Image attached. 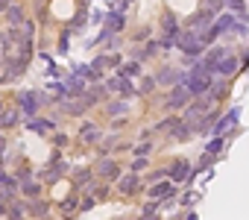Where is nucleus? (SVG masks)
Listing matches in <instances>:
<instances>
[{
  "instance_id": "obj_4",
  "label": "nucleus",
  "mask_w": 249,
  "mask_h": 220,
  "mask_svg": "<svg viewBox=\"0 0 249 220\" xmlns=\"http://www.w3.org/2000/svg\"><path fill=\"white\" fill-rule=\"evenodd\" d=\"M21 109H24L27 115H36V109H38V94L24 91V94H21Z\"/></svg>"
},
{
  "instance_id": "obj_17",
  "label": "nucleus",
  "mask_w": 249,
  "mask_h": 220,
  "mask_svg": "<svg viewBox=\"0 0 249 220\" xmlns=\"http://www.w3.org/2000/svg\"><path fill=\"white\" fill-rule=\"evenodd\" d=\"M144 220H153V217H144Z\"/></svg>"
},
{
  "instance_id": "obj_1",
  "label": "nucleus",
  "mask_w": 249,
  "mask_h": 220,
  "mask_svg": "<svg viewBox=\"0 0 249 220\" xmlns=\"http://www.w3.org/2000/svg\"><path fill=\"white\" fill-rule=\"evenodd\" d=\"M185 85H188V91H191V94H202V91H208V88H211V76H208V71L194 68V71H191V76L185 79Z\"/></svg>"
},
{
  "instance_id": "obj_12",
  "label": "nucleus",
  "mask_w": 249,
  "mask_h": 220,
  "mask_svg": "<svg viewBox=\"0 0 249 220\" xmlns=\"http://www.w3.org/2000/svg\"><path fill=\"white\" fill-rule=\"evenodd\" d=\"M135 185H138V179H135V176H126V182H123L120 188H123V191H135Z\"/></svg>"
},
{
  "instance_id": "obj_8",
  "label": "nucleus",
  "mask_w": 249,
  "mask_h": 220,
  "mask_svg": "<svg viewBox=\"0 0 249 220\" xmlns=\"http://www.w3.org/2000/svg\"><path fill=\"white\" fill-rule=\"evenodd\" d=\"M82 138H85V141H97V138H100L97 127H94V124H85V127H82Z\"/></svg>"
},
{
  "instance_id": "obj_2",
  "label": "nucleus",
  "mask_w": 249,
  "mask_h": 220,
  "mask_svg": "<svg viewBox=\"0 0 249 220\" xmlns=\"http://www.w3.org/2000/svg\"><path fill=\"white\" fill-rule=\"evenodd\" d=\"M179 47H182L185 53H191V56H194V53H199L205 44H202V41H199L194 33H188V36H182V38H179Z\"/></svg>"
},
{
  "instance_id": "obj_5",
  "label": "nucleus",
  "mask_w": 249,
  "mask_h": 220,
  "mask_svg": "<svg viewBox=\"0 0 249 220\" xmlns=\"http://www.w3.org/2000/svg\"><path fill=\"white\" fill-rule=\"evenodd\" d=\"M214 71H220L223 76H229V73H234V71H237V59H231V56H226V53H223Z\"/></svg>"
},
{
  "instance_id": "obj_15",
  "label": "nucleus",
  "mask_w": 249,
  "mask_h": 220,
  "mask_svg": "<svg viewBox=\"0 0 249 220\" xmlns=\"http://www.w3.org/2000/svg\"><path fill=\"white\" fill-rule=\"evenodd\" d=\"M153 194H170V188H167V185H156Z\"/></svg>"
},
{
  "instance_id": "obj_14",
  "label": "nucleus",
  "mask_w": 249,
  "mask_h": 220,
  "mask_svg": "<svg viewBox=\"0 0 249 220\" xmlns=\"http://www.w3.org/2000/svg\"><path fill=\"white\" fill-rule=\"evenodd\" d=\"M226 3H229V6H231V9H234L237 15L243 12V0H226Z\"/></svg>"
},
{
  "instance_id": "obj_13",
  "label": "nucleus",
  "mask_w": 249,
  "mask_h": 220,
  "mask_svg": "<svg viewBox=\"0 0 249 220\" xmlns=\"http://www.w3.org/2000/svg\"><path fill=\"white\" fill-rule=\"evenodd\" d=\"M123 109H126L123 103H111V106H108V115H123Z\"/></svg>"
},
{
  "instance_id": "obj_16",
  "label": "nucleus",
  "mask_w": 249,
  "mask_h": 220,
  "mask_svg": "<svg viewBox=\"0 0 249 220\" xmlns=\"http://www.w3.org/2000/svg\"><path fill=\"white\" fill-rule=\"evenodd\" d=\"M24 191H27V194H38V185H36V182H30V185H27Z\"/></svg>"
},
{
  "instance_id": "obj_6",
  "label": "nucleus",
  "mask_w": 249,
  "mask_h": 220,
  "mask_svg": "<svg viewBox=\"0 0 249 220\" xmlns=\"http://www.w3.org/2000/svg\"><path fill=\"white\" fill-rule=\"evenodd\" d=\"M108 88H111V91H123V94H129V82L123 79V76H117V79H108Z\"/></svg>"
},
{
  "instance_id": "obj_11",
  "label": "nucleus",
  "mask_w": 249,
  "mask_h": 220,
  "mask_svg": "<svg viewBox=\"0 0 249 220\" xmlns=\"http://www.w3.org/2000/svg\"><path fill=\"white\" fill-rule=\"evenodd\" d=\"M185 173H188V165H185V162H176V165H173V176H176V179H182Z\"/></svg>"
},
{
  "instance_id": "obj_9",
  "label": "nucleus",
  "mask_w": 249,
  "mask_h": 220,
  "mask_svg": "<svg viewBox=\"0 0 249 220\" xmlns=\"http://www.w3.org/2000/svg\"><path fill=\"white\" fill-rule=\"evenodd\" d=\"M234 121H237V112H231V115H226V118H223V121H220V124H217V129H214V132H217V135H220V132H223V129H226V127H231V124H234Z\"/></svg>"
},
{
  "instance_id": "obj_3",
  "label": "nucleus",
  "mask_w": 249,
  "mask_h": 220,
  "mask_svg": "<svg viewBox=\"0 0 249 220\" xmlns=\"http://www.w3.org/2000/svg\"><path fill=\"white\" fill-rule=\"evenodd\" d=\"M188 97H191V91H188L185 85H176V91L170 94V100H167V106H170V109H179L182 103H188Z\"/></svg>"
},
{
  "instance_id": "obj_10",
  "label": "nucleus",
  "mask_w": 249,
  "mask_h": 220,
  "mask_svg": "<svg viewBox=\"0 0 249 220\" xmlns=\"http://www.w3.org/2000/svg\"><path fill=\"white\" fill-rule=\"evenodd\" d=\"M9 21H12V24H18V21H24V9H18V6H12V9H9Z\"/></svg>"
},
{
  "instance_id": "obj_7",
  "label": "nucleus",
  "mask_w": 249,
  "mask_h": 220,
  "mask_svg": "<svg viewBox=\"0 0 249 220\" xmlns=\"http://www.w3.org/2000/svg\"><path fill=\"white\" fill-rule=\"evenodd\" d=\"M211 18H214L211 12H199V15H194V18H191V27H202V24H211Z\"/></svg>"
}]
</instances>
